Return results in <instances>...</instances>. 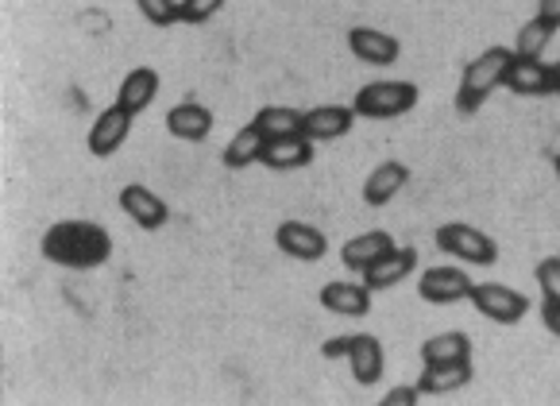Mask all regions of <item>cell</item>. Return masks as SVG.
I'll list each match as a JSON object with an SVG mask.
<instances>
[{
	"instance_id": "cell-18",
	"label": "cell",
	"mask_w": 560,
	"mask_h": 406,
	"mask_svg": "<svg viewBox=\"0 0 560 406\" xmlns=\"http://www.w3.org/2000/svg\"><path fill=\"white\" fill-rule=\"evenodd\" d=\"M259 163L271 166V171H298V166L314 163V140L305 136H282V140H267Z\"/></svg>"
},
{
	"instance_id": "cell-33",
	"label": "cell",
	"mask_w": 560,
	"mask_h": 406,
	"mask_svg": "<svg viewBox=\"0 0 560 406\" xmlns=\"http://www.w3.org/2000/svg\"><path fill=\"white\" fill-rule=\"evenodd\" d=\"M549 74H552V93H560V62H552Z\"/></svg>"
},
{
	"instance_id": "cell-31",
	"label": "cell",
	"mask_w": 560,
	"mask_h": 406,
	"mask_svg": "<svg viewBox=\"0 0 560 406\" xmlns=\"http://www.w3.org/2000/svg\"><path fill=\"white\" fill-rule=\"evenodd\" d=\"M541 317H545V329H549L552 337H560V302L545 299V306H541Z\"/></svg>"
},
{
	"instance_id": "cell-11",
	"label": "cell",
	"mask_w": 560,
	"mask_h": 406,
	"mask_svg": "<svg viewBox=\"0 0 560 406\" xmlns=\"http://www.w3.org/2000/svg\"><path fill=\"white\" fill-rule=\"evenodd\" d=\"M166 132L174 140H186V143H201L209 132H213V113L198 101H182L166 113Z\"/></svg>"
},
{
	"instance_id": "cell-8",
	"label": "cell",
	"mask_w": 560,
	"mask_h": 406,
	"mask_svg": "<svg viewBox=\"0 0 560 406\" xmlns=\"http://www.w3.org/2000/svg\"><path fill=\"white\" fill-rule=\"evenodd\" d=\"M348 50L368 67H395L402 55V43L390 32H375V27H352L348 32Z\"/></svg>"
},
{
	"instance_id": "cell-17",
	"label": "cell",
	"mask_w": 560,
	"mask_h": 406,
	"mask_svg": "<svg viewBox=\"0 0 560 406\" xmlns=\"http://www.w3.org/2000/svg\"><path fill=\"white\" fill-rule=\"evenodd\" d=\"M413 267H418V252L413 248H390L383 259H375V264L363 271V282H368L371 290H390L395 282L410 279Z\"/></svg>"
},
{
	"instance_id": "cell-28",
	"label": "cell",
	"mask_w": 560,
	"mask_h": 406,
	"mask_svg": "<svg viewBox=\"0 0 560 406\" xmlns=\"http://www.w3.org/2000/svg\"><path fill=\"white\" fill-rule=\"evenodd\" d=\"M224 9V0H182V20L186 24H206L209 16Z\"/></svg>"
},
{
	"instance_id": "cell-29",
	"label": "cell",
	"mask_w": 560,
	"mask_h": 406,
	"mask_svg": "<svg viewBox=\"0 0 560 406\" xmlns=\"http://www.w3.org/2000/svg\"><path fill=\"white\" fill-rule=\"evenodd\" d=\"M421 398L418 383H402V387H390L387 395H383V406H413Z\"/></svg>"
},
{
	"instance_id": "cell-24",
	"label": "cell",
	"mask_w": 560,
	"mask_h": 406,
	"mask_svg": "<svg viewBox=\"0 0 560 406\" xmlns=\"http://www.w3.org/2000/svg\"><path fill=\"white\" fill-rule=\"evenodd\" d=\"M471 357V340L468 333L460 329H448V333H438V337H429L421 345V360L425 364H438V360H464Z\"/></svg>"
},
{
	"instance_id": "cell-25",
	"label": "cell",
	"mask_w": 560,
	"mask_h": 406,
	"mask_svg": "<svg viewBox=\"0 0 560 406\" xmlns=\"http://www.w3.org/2000/svg\"><path fill=\"white\" fill-rule=\"evenodd\" d=\"M552 35H557V27H552L549 20L534 16L529 24H522L518 43H514V55H518V58H541L545 47L552 43Z\"/></svg>"
},
{
	"instance_id": "cell-23",
	"label": "cell",
	"mask_w": 560,
	"mask_h": 406,
	"mask_svg": "<svg viewBox=\"0 0 560 406\" xmlns=\"http://www.w3.org/2000/svg\"><path fill=\"white\" fill-rule=\"evenodd\" d=\"M259 128H264L267 140H282V136H302L305 128V113H298V108L290 105H267L259 108L256 116H252Z\"/></svg>"
},
{
	"instance_id": "cell-13",
	"label": "cell",
	"mask_w": 560,
	"mask_h": 406,
	"mask_svg": "<svg viewBox=\"0 0 560 406\" xmlns=\"http://www.w3.org/2000/svg\"><path fill=\"white\" fill-rule=\"evenodd\" d=\"M355 120V108L352 105H317L305 113V128L302 136L314 143H325V140H337L352 128Z\"/></svg>"
},
{
	"instance_id": "cell-3",
	"label": "cell",
	"mask_w": 560,
	"mask_h": 406,
	"mask_svg": "<svg viewBox=\"0 0 560 406\" xmlns=\"http://www.w3.org/2000/svg\"><path fill=\"white\" fill-rule=\"evenodd\" d=\"M413 105H418L413 82H371L352 101L355 116H368V120H390V116L410 113Z\"/></svg>"
},
{
	"instance_id": "cell-19",
	"label": "cell",
	"mask_w": 560,
	"mask_h": 406,
	"mask_svg": "<svg viewBox=\"0 0 560 406\" xmlns=\"http://www.w3.org/2000/svg\"><path fill=\"white\" fill-rule=\"evenodd\" d=\"M395 248V241H390V232H360V236H352V241L340 248V264L348 267V271H368L375 259H383L387 252Z\"/></svg>"
},
{
	"instance_id": "cell-26",
	"label": "cell",
	"mask_w": 560,
	"mask_h": 406,
	"mask_svg": "<svg viewBox=\"0 0 560 406\" xmlns=\"http://www.w3.org/2000/svg\"><path fill=\"white\" fill-rule=\"evenodd\" d=\"M143 12V20L155 27H171L182 20V0H136Z\"/></svg>"
},
{
	"instance_id": "cell-30",
	"label": "cell",
	"mask_w": 560,
	"mask_h": 406,
	"mask_svg": "<svg viewBox=\"0 0 560 406\" xmlns=\"http://www.w3.org/2000/svg\"><path fill=\"white\" fill-rule=\"evenodd\" d=\"M352 340H355V337H332V340H325V345H322V357H325V360L348 357V352H352Z\"/></svg>"
},
{
	"instance_id": "cell-2",
	"label": "cell",
	"mask_w": 560,
	"mask_h": 406,
	"mask_svg": "<svg viewBox=\"0 0 560 406\" xmlns=\"http://www.w3.org/2000/svg\"><path fill=\"white\" fill-rule=\"evenodd\" d=\"M511 62H514V47H487L479 58H471L468 67H464L460 90H456V108H460L464 116L479 113V105H483L499 85H506Z\"/></svg>"
},
{
	"instance_id": "cell-7",
	"label": "cell",
	"mask_w": 560,
	"mask_h": 406,
	"mask_svg": "<svg viewBox=\"0 0 560 406\" xmlns=\"http://www.w3.org/2000/svg\"><path fill=\"white\" fill-rule=\"evenodd\" d=\"M132 120L136 113H128L124 105H108L105 113H97V120H93L90 128V151L97 159H108L116 148H120L124 140H128V132H132Z\"/></svg>"
},
{
	"instance_id": "cell-16",
	"label": "cell",
	"mask_w": 560,
	"mask_h": 406,
	"mask_svg": "<svg viewBox=\"0 0 560 406\" xmlns=\"http://www.w3.org/2000/svg\"><path fill=\"white\" fill-rule=\"evenodd\" d=\"M322 306L329 314H345V317H363L371 310V287L368 282H325L322 287Z\"/></svg>"
},
{
	"instance_id": "cell-1",
	"label": "cell",
	"mask_w": 560,
	"mask_h": 406,
	"mask_svg": "<svg viewBox=\"0 0 560 406\" xmlns=\"http://www.w3.org/2000/svg\"><path fill=\"white\" fill-rule=\"evenodd\" d=\"M39 248L50 264L90 271V267L108 264V256H113V236H108V229H101V224L62 221V224H55V229H47Z\"/></svg>"
},
{
	"instance_id": "cell-15",
	"label": "cell",
	"mask_w": 560,
	"mask_h": 406,
	"mask_svg": "<svg viewBox=\"0 0 560 406\" xmlns=\"http://www.w3.org/2000/svg\"><path fill=\"white\" fill-rule=\"evenodd\" d=\"M410 183V166H402L398 159H387V163H380L375 171L368 174V183H363V201L368 206H387V201L398 198V190Z\"/></svg>"
},
{
	"instance_id": "cell-9",
	"label": "cell",
	"mask_w": 560,
	"mask_h": 406,
	"mask_svg": "<svg viewBox=\"0 0 560 406\" xmlns=\"http://www.w3.org/2000/svg\"><path fill=\"white\" fill-rule=\"evenodd\" d=\"M275 244H279L290 259H305V264H317V259L329 252L325 232L314 229V224H302V221L279 224V232H275Z\"/></svg>"
},
{
	"instance_id": "cell-10",
	"label": "cell",
	"mask_w": 560,
	"mask_h": 406,
	"mask_svg": "<svg viewBox=\"0 0 560 406\" xmlns=\"http://www.w3.org/2000/svg\"><path fill=\"white\" fill-rule=\"evenodd\" d=\"M120 209L132 217L140 229H148V232L163 229L166 217H171L166 201L159 198L155 190H148V186H124V190H120Z\"/></svg>"
},
{
	"instance_id": "cell-22",
	"label": "cell",
	"mask_w": 560,
	"mask_h": 406,
	"mask_svg": "<svg viewBox=\"0 0 560 406\" xmlns=\"http://www.w3.org/2000/svg\"><path fill=\"white\" fill-rule=\"evenodd\" d=\"M155 93H159V74L151 67H136V70H128V78L120 82L116 105H124L128 113H143V108L155 101Z\"/></svg>"
},
{
	"instance_id": "cell-32",
	"label": "cell",
	"mask_w": 560,
	"mask_h": 406,
	"mask_svg": "<svg viewBox=\"0 0 560 406\" xmlns=\"http://www.w3.org/2000/svg\"><path fill=\"white\" fill-rule=\"evenodd\" d=\"M537 16L549 20V24L560 32V0H537Z\"/></svg>"
},
{
	"instance_id": "cell-12",
	"label": "cell",
	"mask_w": 560,
	"mask_h": 406,
	"mask_svg": "<svg viewBox=\"0 0 560 406\" xmlns=\"http://www.w3.org/2000/svg\"><path fill=\"white\" fill-rule=\"evenodd\" d=\"M464 383H471V357L464 360H438V364H425V372L418 375L421 395H453Z\"/></svg>"
},
{
	"instance_id": "cell-14",
	"label": "cell",
	"mask_w": 560,
	"mask_h": 406,
	"mask_svg": "<svg viewBox=\"0 0 560 406\" xmlns=\"http://www.w3.org/2000/svg\"><path fill=\"white\" fill-rule=\"evenodd\" d=\"M506 90L518 97H549L552 93V74L541 58H518L514 55L511 70H506Z\"/></svg>"
},
{
	"instance_id": "cell-5",
	"label": "cell",
	"mask_w": 560,
	"mask_h": 406,
	"mask_svg": "<svg viewBox=\"0 0 560 406\" xmlns=\"http://www.w3.org/2000/svg\"><path fill=\"white\" fill-rule=\"evenodd\" d=\"M468 302L479 310V314L491 317V322H499V325H514V322H522V317L529 314L526 294L503 287V282H479V287H471Z\"/></svg>"
},
{
	"instance_id": "cell-27",
	"label": "cell",
	"mask_w": 560,
	"mask_h": 406,
	"mask_svg": "<svg viewBox=\"0 0 560 406\" xmlns=\"http://www.w3.org/2000/svg\"><path fill=\"white\" fill-rule=\"evenodd\" d=\"M534 279H537V287H541L545 299L560 302V256L541 259V264H537V271H534Z\"/></svg>"
},
{
	"instance_id": "cell-20",
	"label": "cell",
	"mask_w": 560,
	"mask_h": 406,
	"mask_svg": "<svg viewBox=\"0 0 560 406\" xmlns=\"http://www.w3.org/2000/svg\"><path fill=\"white\" fill-rule=\"evenodd\" d=\"M348 364H352L355 383H363V387L380 383L383 380V345H380V337H371V333H355L352 352H348Z\"/></svg>"
},
{
	"instance_id": "cell-21",
	"label": "cell",
	"mask_w": 560,
	"mask_h": 406,
	"mask_svg": "<svg viewBox=\"0 0 560 406\" xmlns=\"http://www.w3.org/2000/svg\"><path fill=\"white\" fill-rule=\"evenodd\" d=\"M264 143H267L264 128H259L256 120H252V125H244L229 140V148L221 151V163L229 166V171H244V166L259 163V155H264Z\"/></svg>"
},
{
	"instance_id": "cell-6",
	"label": "cell",
	"mask_w": 560,
	"mask_h": 406,
	"mask_svg": "<svg viewBox=\"0 0 560 406\" xmlns=\"http://www.w3.org/2000/svg\"><path fill=\"white\" fill-rule=\"evenodd\" d=\"M476 282L460 271V267H429L418 279V294L433 306H448V302H460L471 294Z\"/></svg>"
},
{
	"instance_id": "cell-4",
	"label": "cell",
	"mask_w": 560,
	"mask_h": 406,
	"mask_svg": "<svg viewBox=\"0 0 560 406\" xmlns=\"http://www.w3.org/2000/svg\"><path fill=\"white\" fill-rule=\"evenodd\" d=\"M438 248L464 259V264H471V267H491L494 259H499V244H494L483 229H471V224H441Z\"/></svg>"
},
{
	"instance_id": "cell-34",
	"label": "cell",
	"mask_w": 560,
	"mask_h": 406,
	"mask_svg": "<svg viewBox=\"0 0 560 406\" xmlns=\"http://www.w3.org/2000/svg\"><path fill=\"white\" fill-rule=\"evenodd\" d=\"M552 171H557V174H560V155H557V159H552Z\"/></svg>"
}]
</instances>
